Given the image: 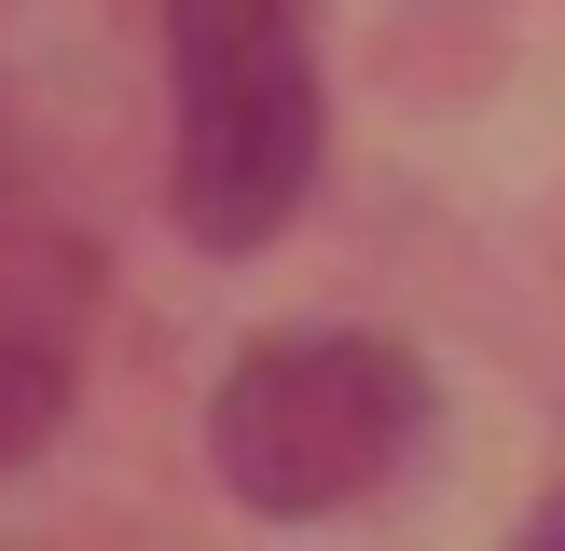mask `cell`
I'll use <instances>...</instances> for the list:
<instances>
[{"mask_svg":"<svg viewBox=\"0 0 565 551\" xmlns=\"http://www.w3.org/2000/svg\"><path fill=\"white\" fill-rule=\"evenodd\" d=\"M166 207L193 248H276V220L318 180V42L303 0H166Z\"/></svg>","mask_w":565,"mask_h":551,"instance_id":"cell-1","label":"cell"},{"mask_svg":"<svg viewBox=\"0 0 565 551\" xmlns=\"http://www.w3.org/2000/svg\"><path fill=\"white\" fill-rule=\"evenodd\" d=\"M428 441V372L386 331H263L207 400V455L263 523L359 510Z\"/></svg>","mask_w":565,"mask_h":551,"instance_id":"cell-2","label":"cell"},{"mask_svg":"<svg viewBox=\"0 0 565 551\" xmlns=\"http://www.w3.org/2000/svg\"><path fill=\"white\" fill-rule=\"evenodd\" d=\"M70 303H83L70 248H0V468H28L70 428Z\"/></svg>","mask_w":565,"mask_h":551,"instance_id":"cell-3","label":"cell"},{"mask_svg":"<svg viewBox=\"0 0 565 551\" xmlns=\"http://www.w3.org/2000/svg\"><path fill=\"white\" fill-rule=\"evenodd\" d=\"M524 538H552V551H565V496H539V510H524Z\"/></svg>","mask_w":565,"mask_h":551,"instance_id":"cell-4","label":"cell"}]
</instances>
